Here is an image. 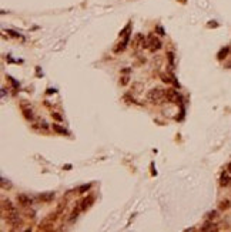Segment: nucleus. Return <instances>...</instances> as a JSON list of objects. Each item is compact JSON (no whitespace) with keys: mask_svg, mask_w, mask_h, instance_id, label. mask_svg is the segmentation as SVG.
Segmentation results:
<instances>
[{"mask_svg":"<svg viewBox=\"0 0 231 232\" xmlns=\"http://www.w3.org/2000/svg\"><path fill=\"white\" fill-rule=\"evenodd\" d=\"M208 26H210V27H217L218 24H217V23H210V24H208Z\"/></svg>","mask_w":231,"mask_h":232,"instance_id":"412c9836","label":"nucleus"},{"mask_svg":"<svg viewBox=\"0 0 231 232\" xmlns=\"http://www.w3.org/2000/svg\"><path fill=\"white\" fill-rule=\"evenodd\" d=\"M143 47L148 49L150 51L160 50V49H161V42H160V39H158V37H156V36H153V34H151L150 37L146 40V43H144V46H143Z\"/></svg>","mask_w":231,"mask_h":232,"instance_id":"7ed1b4c3","label":"nucleus"},{"mask_svg":"<svg viewBox=\"0 0 231 232\" xmlns=\"http://www.w3.org/2000/svg\"><path fill=\"white\" fill-rule=\"evenodd\" d=\"M22 111H23V114H24V117H26V118H27V120H33V110H32V108H30V107H26L23 104V106H22Z\"/></svg>","mask_w":231,"mask_h":232,"instance_id":"9d476101","label":"nucleus"},{"mask_svg":"<svg viewBox=\"0 0 231 232\" xmlns=\"http://www.w3.org/2000/svg\"><path fill=\"white\" fill-rule=\"evenodd\" d=\"M53 130L54 131H57L59 134H67V131L63 128V127H60V126H57V124H53Z\"/></svg>","mask_w":231,"mask_h":232,"instance_id":"f8f14e48","label":"nucleus"},{"mask_svg":"<svg viewBox=\"0 0 231 232\" xmlns=\"http://www.w3.org/2000/svg\"><path fill=\"white\" fill-rule=\"evenodd\" d=\"M128 79H130L128 76H123L121 80H120V84H121V86H126V84L128 83Z\"/></svg>","mask_w":231,"mask_h":232,"instance_id":"dca6fc26","label":"nucleus"},{"mask_svg":"<svg viewBox=\"0 0 231 232\" xmlns=\"http://www.w3.org/2000/svg\"><path fill=\"white\" fill-rule=\"evenodd\" d=\"M231 184V172L228 170L221 172V177H220V185L221 187H227Z\"/></svg>","mask_w":231,"mask_h":232,"instance_id":"39448f33","label":"nucleus"},{"mask_svg":"<svg viewBox=\"0 0 231 232\" xmlns=\"http://www.w3.org/2000/svg\"><path fill=\"white\" fill-rule=\"evenodd\" d=\"M90 190V184H87V185H83V187H80V190H79V192H84V191H89Z\"/></svg>","mask_w":231,"mask_h":232,"instance_id":"a211bd4d","label":"nucleus"},{"mask_svg":"<svg viewBox=\"0 0 231 232\" xmlns=\"http://www.w3.org/2000/svg\"><path fill=\"white\" fill-rule=\"evenodd\" d=\"M53 198V194H49V195H40V200H44V201H49Z\"/></svg>","mask_w":231,"mask_h":232,"instance_id":"f3484780","label":"nucleus"},{"mask_svg":"<svg viewBox=\"0 0 231 232\" xmlns=\"http://www.w3.org/2000/svg\"><path fill=\"white\" fill-rule=\"evenodd\" d=\"M52 116L54 117V118H56V120H61V117L59 116V114H56V113H52Z\"/></svg>","mask_w":231,"mask_h":232,"instance_id":"aec40b11","label":"nucleus"},{"mask_svg":"<svg viewBox=\"0 0 231 232\" xmlns=\"http://www.w3.org/2000/svg\"><path fill=\"white\" fill-rule=\"evenodd\" d=\"M93 201H94V197H91V195H90V197H87V198H84V200L81 201L80 204H79V207L81 208V211H86V209L91 205V202H93Z\"/></svg>","mask_w":231,"mask_h":232,"instance_id":"6e6552de","label":"nucleus"},{"mask_svg":"<svg viewBox=\"0 0 231 232\" xmlns=\"http://www.w3.org/2000/svg\"><path fill=\"white\" fill-rule=\"evenodd\" d=\"M217 218V212H216V211H212V212H210L207 215V219L208 221H211V219H216Z\"/></svg>","mask_w":231,"mask_h":232,"instance_id":"2eb2a0df","label":"nucleus"},{"mask_svg":"<svg viewBox=\"0 0 231 232\" xmlns=\"http://www.w3.org/2000/svg\"><path fill=\"white\" fill-rule=\"evenodd\" d=\"M17 202H19L22 207H29V205H32L33 200L26 194H20V195H17Z\"/></svg>","mask_w":231,"mask_h":232,"instance_id":"423d86ee","label":"nucleus"},{"mask_svg":"<svg viewBox=\"0 0 231 232\" xmlns=\"http://www.w3.org/2000/svg\"><path fill=\"white\" fill-rule=\"evenodd\" d=\"M2 209H3V215H5L6 221L10 225H17V224H20L17 208L14 207V204H12V201H9V200L2 201Z\"/></svg>","mask_w":231,"mask_h":232,"instance_id":"f257e3e1","label":"nucleus"},{"mask_svg":"<svg viewBox=\"0 0 231 232\" xmlns=\"http://www.w3.org/2000/svg\"><path fill=\"white\" fill-rule=\"evenodd\" d=\"M147 100L153 104H160V103H163V100H165V90H163L161 87L151 88L147 93Z\"/></svg>","mask_w":231,"mask_h":232,"instance_id":"f03ea898","label":"nucleus"},{"mask_svg":"<svg viewBox=\"0 0 231 232\" xmlns=\"http://www.w3.org/2000/svg\"><path fill=\"white\" fill-rule=\"evenodd\" d=\"M217 229H218L217 225L212 222H207L204 227H201V231H217Z\"/></svg>","mask_w":231,"mask_h":232,"instance_id":"9b49d317","label":"nucleus"},{"mask_svg":"<svg viewBox=\"0 0 231 232\" xmlns=\"http://www.w3.org/2000/svg\"><path fill=\"white\" fill-rule=\"evenodd\" d=\"M161 79H163V81H164V83H171V81H173V80H170L167 76H161Z\"/></svg>","mask_w":231,"mask_h":232,"instance_id":"6ab92c4d","label":"nucleus"},{"mask_svg":"<svg viewBox=\"0 0 231 232\" xmlns=\"http://www.w3.org/2000/svg\"><path fill=\"white\" fill-rule=\"evenodd\" d=\"M228 51H230V49H228V47L223 49V50L220 51V53H218V59H220V60H221V59H224V57H226L227 54H228Z\"/></svg>","mask_w":231,"mask_h":232,"instance_id":"4468645a","label":"nucleus"},{"mask_svg":"<svg viewBox=\"0 0 231 232\" xmlns=\"http://www.w3.org/2000/svg\"><path fill=\"white\" fill-rule=\"evenodd\" d=\"M128 39H130V34H126V36H124V40H123L121 43H118L117 47H114V53H120V51L124 50L126 46H127V43H128Z\"/></svg>","mask_w":231,"mask_h":232,"instance_id":"1a4fd4ad","label":"nucleus"},{"mask_svg":"<svg viewBox=\"0 0 231 232\" xmlns=\"http://www.w3.org/2000/svg\"><path fill=\"white\" fill-rule=\"evenodd\" d=\"M230 207H231L230 201H223L221 204H220V209H221V211H226V209H228Z\"/></svg>","mask_w":231,"mask_h":232,"instance_id":"ddd939ff","label":"nucleus"},{"mask_svg":"<svg viewBox=\"0 0 231 232\" xmlns=\"http://www.w3.org/2000/svg\"><path fill=\"white\" fill-rule=\"evenodd\" d=\"M146 40L147 39L144 37V36H143V34H140V33H138V34H136V36H134V39H133V47H140V46H144V43H146Z\"/></svg>","mask_w":231,"mask_h":232,"instance_id":"0eeeda50","label":"nucleus"},{"mask_svg":"<svg viewBox=\"0 0 231 232\" xmlns=\"http://www.w3.org/2000/svg\"><path fill=\"white\" fill-rule=\"evenodd\" d=\"M165 100L170 103H174V104H178L181 101V97H180V94L175 91L174 88H167L165 90Z\"/></svg>","mask_w":231,"mask_h":232,"instance_id":"20e7f679","label":"nucleus"}]
</instances>
